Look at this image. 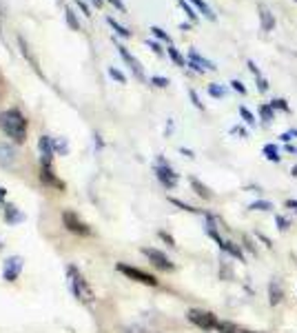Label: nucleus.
<instances>
[{"label":"nucleus","mask_w":297,"mask_h":333,"mask_svg":"<svg viewBox=\"0 0 297 333\" xmlns=\"http://www.w3.org/2000/svg\"><path fill=\"white\" fill-rule=\"evenodd\" d=\"M27 129H29L27 116H24L18 107L0 111V131H2L14 145H24V140H27Z\"/></svg>","instance_id":"f257e3e1"},{"label":"nucleus","mask_w":297,"mask_h":333,"mask_svg":"<svg viewBox=\"0 0 297 333\" xmlns=\"http://www.w3.org/2000/svg\"><path fill=\"white\" fill-rule=\"evenodd\" d=\"M66 284H69V291L78 302L91 306L96 302V291L91 289L89 280L84 278V273L78 269L76 264H66Z\"/></svg>","instance_id":"f03ea898"},{"label":"nucleus","mask_w":297,"mask_h":333,"mask_svg":"<svg viewBox=\"0 0 297 333\" xmlns=\"http://www.w3.org/2000/svg\"><path fill=\"white\" fill-rule=\"evenodd\" d=\"M62 227L69 233L80 235V238H89V235H94V229H91L76 211H71V209H64L62 211Z\"/></svg>","instance_id":"7ed1b4c3"},{"label":"nucleus","mask_w":297,"mask_h":333,"mask_svg":"<svg viewBox=\"0 0 297 333\" xmlns=\"http://www.w3.org/2000/svg\"><path fill=\"white\" fill-rule=\"evenodd\" d=\"M116 269L120 271V273L124 275V278L133 280V282H140V284H144V286H158V284H160V282H158L156 275L146 273V271L138 269V266H131V264H124V262H118V264H116Z\"/></svg>","instance_id":"20e7f679"},{"label":"nucleus","mask_w":297,"mask_h":333,"mask_svg":"<svg viewBox=\"0 0 297 333\" xmlns=\"http://www.w3.org/2000/svg\"><path fill=\"white\" fill-rule=\"evenodd\" d=\"M186 317L191 324H196L198 329L202 331H215L220 324V320L215 317V313H211V311H204V309H188L186 311Z\"/></svg>","instance_id":"39448f33"},{"label":"nucleus","mask_w":297,"mask_h":333,"mask_svg":"<svg viewBox=\"0 0 297 333\" xmlns=\"http://www.w3.org/2000/svg\"><path fill=\"white\" fill-rule=\"evenodd\" d=\"M153 171H156L158 180H160V184L164 189H176L178 187V180H180V178H178V173L173 171V167L168 165V162L162 156L158 158V165L153 167Z\"/></svg>","instance_id":"423d86ee"},{"label":"nucleus","mask_w":297,"mask_h":333,"mask_svg":"<svg viewBox=\"0 0 297 333\" xmlns=\"http://www.w3.org/2000/svg\"><path fill=\"white\" fill-rule=\"evenodd\" d=\"M140 251H142L144 258H148V262L156 266V269H160V271H173V269H176V264L171 262V258H168L164 251L153 249V247H142Z\"/></svg>","instance_id":"0eeeda50"},{"label":"nucleus","mask_w":297,"mask_h":333,"mask_svg":"<svg viewBox=\"0 0 297 333\" xmlns=\"http://www.w3.org/2000/svg\"><path fill=\"white\" fill-rule=\"evenodd\" d=\"M24 269V258L22 255H9L2 262V280L4 282H16Z\"/></svg>","instance_id":"6e6552de"},{"label":"nucleus","mask_w":297,"mask_h":333,"mask_svg":"<svg viewBox=\"0 0 297 333\" xmlns=\"http://www.w3.org/2000/svg\"><path fill=\"white\" fill-rule=\"evenodd\" d=\"M38 151H40V167H54V142L51 136H40L38 138Z\"/></svg>","instance_id":"1a4fd4ad"},{"label":"nucleus","mask_w":297,"mask_h":333,"mask_svg":"<svg viewBox=\"0 0 297 333\" xmlns=\"http://www.w3.org/2000/svg\"><path fill=\"white\" fill-rule=\"evenodd\" d=\"M18 162V151L12 142H0V167L2 169H14Z\"/></svg>","instance_id":"9d476101"},{"label":"nucleus","mask_w":297,"mask_h":333,"mask_svg":"<svg viewBox=\"0 0 297 333\" xmlns=\"http://www.w3.org/2000/svg\"><path fill=\"white\" fill-rule=\"evenodd\" d=\"M118 51H120V56H122V60H124L126 65L131 67V71H133V76H136L138 80H144V69H142V65H140V60L136 58L133 54H129V49L124 47V45H120L118 43Z\"/></svg>","instance_id":"9b49d317"},{"label":"nucleus","mask_w":297,"mask_h":333,"mask_svg":"<svg viewBox=\"0 0 297 333\" xmlns=\"http://www.w3.org/2000/svg\"><path fill=\"white\" fill-rule=\"evenodd\" d=\"M188 67H193V69L198 71V74H202V71H215L218 67H215L211 60H206L204 56H200L196 49H188Z\"/></svg>","instance_id":"f8f14e48"},{"label":"nucleus","mask_w":297,"mask_h":333,"mask_svg":"<svg viewBox=\"0 0 297 333\" xmlns=\"http://www.w3.org/2000/svg\"><path fill=\"white\" fill-rule=\"evenodd\" d=\"M2 218H4V222L12 224V227H16V224L24 222V213L20 211V209H18L14 202H4V207H2Z\"/></svg>","instance_id":"ddd939ff"},{"label":"nucleus","mask_w":297,"mask_h":333,"mask_svg":"<svg viewBox=\"0 0 297 333\" xmlns=\"http://www.w3.org/2000/svg\"><path fill=\"white\" fill-rule=\"evenodd\" d=\"M258 14H260V23H262V32H273L275 27V16L270 14V9L266 5H260L258 7Z\"/></svg>","instance_id":"4468645a"},{"label":"nucleus","mask_w":297,"mask_h":333,"mask_svg":"<svg viewBox=\"0 0 297 333\" xmlns=\"http://www.w3.org/2000/svg\"><path fill=\"white\" fill-rule=\"evenodd\" d=\"M220 249H222L224 253H228L231 258H235V260H242V262H244V251H242V247H240V244L231 242V240H224V242L220 244Z\"/></svg>","instance_id":"2eb2a0df"},{"label":"nucleus","mask_w":297,"mask_h":333,"mask_svg":"<svg viewBox=\"0 0 297 333\" xmlns=\"http://www.w3.org/2000/svg\"><path fill=\"white\" fill-rule=\"evenodd\" d=\"M188 182H191V187H193V191L198 193L202 200H211L213 198V193H211V189L206 187V184H202L198 180V178H188Z\"/></svg>","instance_id":"dca6fc26"},{"label":"nucleus","mask_w":297,"mask_h":333,"mask_svg":"<svg viewBox=\"0 0 297 333\" xmlns=\"http://www.w3.org/2000/svg\"><path fill=\"white\" fill-rule=\"evenodd\" d=\"M218 333H255V331H250V329H244V326H240V324H233V322H220L218 324V329H215Z\"/></svg>","instance_id":"f3484780"},{"label":"nucleus","mask_w":297,"mask_h":333,"mask_svg":"<svg viewBox=\"0 0 297 333\" xmlns=\"http://www.w3.org/2000/svg\"><path fill=\"white\" fill-rule=\"evenodd\" d=\"M282 286L275 282V280H270V284H268V302H270V306H278L280 302H282Z\"/></svg>","instance_id":"a211bd4d"},{"label":"nucleus","mask_w":297,"mask_h":333,"mask_svg":"<svg viewBox=\"0 0 297 333\" xmlns=\"http://www.w3.org/2000/svg\"><path fill=\"white\" fill-rule=\"evenodd\" d=\"M106 23L111 25V29H114V32H116L118 36H120V38H131V32H129L126 27H122V25L118 23V20H116L114 16H106Z\"/></svg>","instance_id":"6ab92c4d"},{"label":"nucleus","mask_w":297,"mask_h":333,"mask_svg":"<svg viewBox=\"0 0 297 333\" xmlns=\"http://www.w3.org/2000/svg\"><path fill=\"white\" fill-rule=\"evenodd\" d=\"M262 153L266 156V160H270V162H280L282 160V156H280V149H278V145H264V149H262Z\"/></svg>","instance_id":"aec40b11"},{"label":"nucleus","mask_w":297,"mask_h":333,"mask_svg":"<svg viewBox=\"0 0 297 333\" xmlns=\"http://www.w3.org/2000/svg\"><path fill=\"white\" fill-rule=\"evenodd\" d=\"M191 3L200 9V14H202V16H206L208 20H215V14H213V9L206 5V0H191Z\"/></svg>","instance_id":"412c9836"},{"label":"nucleus","mask_w":297,"mask_h":333,"mask_svg":"<svg viewBox=\"0 0 297 333\" xmlns=\"http://www.w3.org/2000/svg\"><path fill=\"white\" fill-rule=\"evenodd\" d=\"M51 142H54L56 153H60V156H66V153H69V142H66L64 138H51Z\"/></svg>","instance_id":"4be33fe9"},{"label":"nucleus","mask_w":297,"mask_h":333,"mask_svg":"<svg viewBox=\"0 0 297 333\" xmlns=\"http://www.w3.org/2000/svg\"><path fill=\"white\" fill-rule=\"evenodd\" d=\"M260 116H262V120L268 125V122L275 118V109L270 105H260Z\"/></svg>","instance_id":"5701e85b"},{"label":"nucleus","mask_w":297,"mask_h":333,"mask_svg":"<svg viewBox=\"0 0 297 333\" xmlns=\"http://www.w3.org/2000/svg\"><path fill=\"white\" fill-rule=\"evenodd\" d=\"M250 211H273V202H268V200H258V202L250 204Z\"/></svg>","instance_id":"b1692460"},{"label":"nucleus","mask_w":297,"mask_h":333,"mask_svg":"<svg viewBox=\"0 0 297 333\" xmlns=\"http://www.w3.org/2000/svg\"><path fill=\"white\" fill-rule=\"evenodd\" d=\"M166 54L171 56V60H173V63H176L178 67H184V65H186V63H184V58H182V54H180V51H178L176 47H173V45H168Z\"/></svg>","instance_id":"393cba45"},{"label":"nucleus","mask_w":297,"mask_h":333,"mask_svg":"<svg viewBox=\"0 0 297 333\" xmlns=\"http://www.w3.org/2000/svg\"><path fill=\"white\" fill-rule=\"evenodd\" d=\"M273 109H280V111H284V114H290V107H288V102H286L284 98H275V100H270L268 102Z\"/></svg>","instance_id":"a878e982"},{"label":"nucleus","mask_w":297,"mask_h":333,"mask_svg":"<svg viewBox=\"0 0 297 333\" xmlns=\"http://www.w3.org/2000/svg\"><path fill=\"white\" fill-rule=\"evenodd\" d=\"M66 23H69V27L71 29H76V32H80V23H78V18H76V14H74V9H66Z\"/></svg>","instance_id":"bb28decb"},{"label":"nucleus","mask_w":297,"mask_h":333,"mask_svg":"<svg viewBox=\"0 0 297 333\" xmlns=\"http://www.w3.org/2000/svg\"><path fill=\"white\" fill-rule=\"evenodd\" d=\"M224 94H226V89H224L222 85H208V96H213V98H224Z\"/></svg>","instance_id":"cd10ccee"},{"label":"nucleus","mask_w":297,"mask_h":333,"mask_svg":"<svg viewBox=\"0 0 297 333\" xmlns=\"http://www.w3.org/2000/svg\"><path fill=\"white\" fill-rule=\"evenodd\" d=\"M171 200L176 207H180L182 211H188V213H200V209H196V207H191V204H186V202H182V200H178V198H168Z\"/></svg>","instance_id":"c85d7f7f"},{"label":"nucleus","mask_w":297,"mask_h":333,"mask_svg":"<svg viewBox=\"0 0 297 333\" xmlns=\"http://www.w3.org/2000/svg\"><path fill=\"white\" fill-rule=\"evenodd\" d=\"M109 76H111L114 80H118L120 85H126V76L122 74L120 69H116V67H109Z\"/></svg>","instance_id":"c756f323"},{"label":"nucleus","mask_w":297,"mask_h":333,"mask_svg":"<svg viewBox=\"0 0 297 333\" xmlns=\"http://www.w3.org/2000/svg\"><path fill=\"white\" fill-rule=\"evenodd\" d=\"M240 116H242V120L246 122V125H250V127H253L255 122H258V120H255V116L250 114V111L246 109V107H240Z\"/></svg>","instance_id":"7c9ffc66"},{"label":"nucleus","mask_w":297,"mask_h":333,"mask_svg":"<svg viewBox=\"0 0 297 333\" xmlns=\"http://www.w3.org/2000/svg\"><path fill=\"white\" fill-rule=\"evenodd\" d=\"M180 7L184 9V14H186V16H188V18H191V20H193V23H196V20H198V14H196V12H193V7H191V5H188V3H186V0H180Z\"/></svg>","instance_id":"2f4dec72"},{"label":"nucleus","mask_w":297,"mask_h":333,"mask_svg":"<svg viewBox=\"0 0 297 333\" xmlns=\"http://www.w3.org/2000/svg\"><path fill=\"white\" fill-rule=\"evenodd\" d=\"M151 32H153V36H156V38H160V40H166V43L171 45V38H168V34L164 32V29H160V27H151Z\"/></svg>","instance_id":"473e14b6"},{"label":"nucleus","mask_w":297,"mask_h":333,"mask_svg":"<svg viewBox=\"0 0 297 333\" xmlns=\"http://www.w3.org/2000/svg\"><path fill=\"white\" fill-rule=\"evenodd\" d=\"M151 85L160 87V89H164V87H168V78H164V76H153L151 78Z\"/></svg>","instance_id":"72a5a7b5"},{"label":"nucleus","mask_w":297,"mask_h":333,"mask_svg":"<svg viewBox=\"0 0 297 333\" xmlns=\"http://www.w3.org/2000/svg\"><path fill=\"white\" fill-rule=\"evenodd\" d=\"M275 224H278L280 231H286V229H288V220L284 216H275Z\"/></svg>","instance_id":"f704fd0d"},{"label":"nucleus","mask_w":297,"mask_h":333,"mask_svg":"<svg viewBox=\"0 0 297 333\" xmlns=\"http://www.w3.org/2000/svg\"><path fill=\"white\" fill-rule=\"evenodd\" d=\"M231 87L235 91H238V94H242V96H246V87H244L242 83H240V80H231Z\"/></svg>","instance_id":"c9c22d12"},{"label":"nucleus","mask_w":297,"mask_h":333,"mask_svg":"<svg viewBox=\"0 0 297 333\" xmlns=\"http://www.w3.org/2000/svg\"><path fill=\"white\" fill-rule=\"evenodd\" d=\"M258 91H260V94L268 91V83H266V78H262V76H258Z\"/></svg>","instance_id":"e433bc0d"},{"label":"nucleus","mask_w":297,"mask_h":333,"mask_svg":"<svg viewBox=\"0 0 297 333\" xmlns=\"http://www.w3.org/2000/svg\"><path fill=\"white\" fill-rule=\"evenodd\" d=\"M158 235H160V238L164 240V242L168 244V247H176V240H173V235H168L166 231H160V233H158Z\"/></svg>","instance_id":"4c0bfd02"},{"label":"nucleus","mask_w":297,"mask_h":333,"mask_svg":"<svg viewBox=\"0 0 297 333\" xmlns=\"http://www.w3.org/2000/svg\"><path fill=\"white\" fill-rule=\"evenodd\" d=\"M188 96H191V100H193V105L198 107V109H204V105L200 102V98H198V94H196V89H188Z\"/></svg>","instance_id":"58836bf2"},{"label":"nucleus","mask_w":297,"mask_h":333,"mask_svg":"<svg viewBox=\"0 0 297 333\" xmlns=\"http://www.w3.org/2000/svg\"><path fill=\"white\" fill-rule=\"evenodd\" d=\"M146 45H148V49H153V51H156L158 56H162V47H160V45L156 43V40H146Z\"/></svg>","instance_id":"ea45409f"},{"label":"nucleus","mask_w":297,"mask_h":333,"mask_svg":"<svg viewBox=\"0 0 297 333\" xmlns=\"http://www.w3.org/2000/svg\"><path fill=\"white\" fill-rule=\"evenodd\" d=\"M106 3H111L116 9H120V12H126V7H124V3H122V0H106Z\"/></svg>","instance_id":"a19ab883"},{"label":"nucleus","mask_w":297,"mask_h":333,"mask_svg":"<svg viewBox=\"0 0 297 333\" xmlns=\"http://www.w3.org/2000/svg\"><path fill=\"white\" fill-rule=\"evenodd\" d=\"M233 133H240L242 138H248V131L244 129V127H233Z\"/></svg>","instance_id":"79ce46f5"},{"label":"nucleus","mask_w":297,"mask_h":333,"mask_svg":"<svg viewBox=\"0 0 297 333\" xmlns=\"http://www.w3.org/2000/svg\"><path fill=\"white\" fill-rule=\"evenodd\" d=\"M76 5H78V7L82 9V14H84V16H91V14H89V7H86V5L82 3V0H76Z\"/></svg>","instance_id":"37998d69"},{"label":"nucleus","mask_w":297,"mask_h":333,"mask_svg":"<svg viewBox=\"0 0 297 333\" xmlns=\"http://www.w3.org/2000/svg\"><path fill=\"white\" fill-rule=\"evenodd\" d=\"M246 65H248V69H250V71H253V74H255V78H258V76H262V74H260V69H258V67H255V63H253V60H248Z\"/></svg>","instance_id":"c03bdc74"},{"label":"nucleus","mask_w":297,"mask_h":333,"mask_svg":"<svg viewBox=\"0 0 297 333\" xmlns=\"http://www.w3.org/2000/svg\"><path fill=\"white\" fill-rule=\"evenodd\" d=\"M4 200H7V189L0 187V207H4Z\"/></svg>","instance_id":"a18cd8bd"},{"label":"nucleus","mask_w":297,"mask_h":333,"mask_svg":"<svg viewBox=\"0 0 297 333\" xmlns=\"http://www.w3.org/2000/svg\"><path fill=\"white\" fill-rule=\"evenodd\" d=\"M286 207H288V209H293V211L297 213V200H286Z\"/></svg>","instance_id":"49530a36"},{"label":"nucleus","mask_w":297,"mask_h":333,"mask_svg":"<svg viewBox=\"0 0 297 333\" xmlns=\"http://www.w3.org/2000/svg\"><path fill=\"white\" fill-rule=\"evenodd\" d=\"M286 151H288V153H295V156H297V147H293V145H286Z\"/></svg>","instance_id":"de8ad7c7"},{"label":"nucleus","mask_w":297,"mask_h":333,"mask_svg":"<svg viewBox=\"0 0 297 333\" xmlns=\"http://www.w3.org/2000/svg\"><path fill=\"white\" fill-rule=\"evenodd\" d=\"M182 153H184V156H188V158H193V151L191 149H184V147H182V149H180Z\"/></svg>","instance_id":"09e8293b"},{"label":"nucleus","mask_w":297,"mask_h":333,"mask_svg":"<svg viewBox=\"0 0 297 333\" xmlns=\"http://www.w3.org/2000/svg\"><path fill=\"white\" fill-rule=\"evenodd\" d=\"M288 133H290V136H293V138H297V129H290Z\"/></svg>","instance_id":"8fccbe9b"},{"label":"nucleus","mask_w":297,"mask_h":333,"mask_svg":"<svg viewBox=\"0 0 297 333\" xmlns=\"http://www.w3.org/2000/svg\"><path fill=\"white\" fill-rule=\"evenodd\" d=\"M290 173H293V176H297V165H295L293 169H290Z\"/></svg>","instance_id":"3c124183"},{"label":"nucleus","mask_w":297,"mask_h":333,"mask_svg":"<svg viewBox=\"0 0 297 333\" xmlns=\"http://www.w3.org/2000/svg\"><path fill=\"white\" fill-rule=\"evenodd\" d=\"M0 249H2V244H0Z\"/></svg>","instance_id":"603ef678"},{"label":"nucleus","mask_w":297,"mask_h":333,"mask_svg":"<svg viewBox=\"0 0 297 333\" xmlns=\"http://www.w3.org/2000/svg\"><path fill=\"white\" fill-rule=\"evenodd\" d=\"M295 3H297V0H295Z\"/></svg>","instance_id":"864d4df0"}]
</instances>
